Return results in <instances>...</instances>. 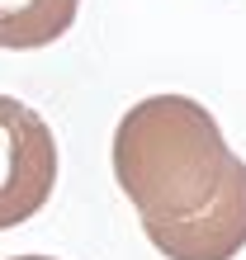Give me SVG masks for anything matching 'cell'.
Here are the masks:
<instances>
[{"instance_id": "obj_1", "label": "cell", "mask_w": 246, "mask_h": 260, "mask_svg": "<svg viewBox=\"0 0 246 260\" xmlns=\"http://www.w3.org/2000/svg\"><path fill=\"white\" fill-rule=\"evenodd\" d=\"M241 175L246 161L190 95H147L114 128V180L133 199L142 232L194 222Z\"/></svg>"}, {"instance_id": "obj_2", "label": "cell", "mask_w": 246, "mask_h": 260, "mask_svg": "<svg viewBox=\"0 0 246 260\" xmlns=\"http://www.w3.org/2000/svg\"><path fill=\"white\" fill-rule=\"evenodd\" d=\"M57 137L38 109L0 95V232L28 222L52 199Z\"/></svg>"}, {"instance_id": "obj_3", "label": "cell", "mask_w": 246, "mask_h": 260, "mask_svg": "<svg viewBox=\"0 0 246 260\" xmlns=\"http://www.w3.org/2000/svg\"><path fill=\"white\" fill-rule=\"evenodd\" d=\"M147 241L166 260H232L246 246V175L194 222L147 232Z\"/></svg>"}, {"instance_id": "obj_4", "label": "cell", "mask_w": 246, "mask_h": 260, "mask_svg": "<svg viewBox=\"0 0 246 260\" xmlns=\"http://www.w3.org/2000/svg\"><path fill=\"white\" fill-rule=\"evenodd\" d=\"M81 0H0V48L34 52L76 24Z\"/></svg>"}, {"instance_id": "obj_5", "label": "cell", "mask_w": 246, "mask_h": 260, "mask_svg": "<svg viewBox=\"0 0 246 260\" xmlns=\"http://www.w3.org/2000/svg\"><path fill=\"white\" fill-rule=\"evenodd\" d=\"M10 260H52V255H10Z\"/></svg>"}]
</instances>
